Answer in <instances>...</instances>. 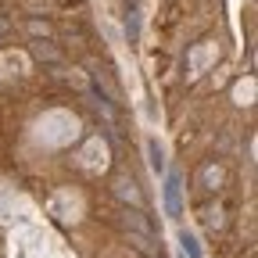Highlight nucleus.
Masks as SVG:
<instances>
[{"mask_svg":"<svg viewBox=\"0 0 258 258\" xmlns=\"http://www.w3.org/2000/svg\"><path fill=\"white\" fill-rule=\"evenodd\" d=\"M122 226L129 233H137V237H154V226L144 219L140 208H122Z\"/></svg>","mask_w":258,"mask_h":258,"instance_id":"nucleus-1","label":"nucleus"},{"mask_svg":"<svg viewBox=\"0 0 258 258\" xmlns=\"http://www.w3.org/2000/svg\"><path fill=\"white\" fill-rule=\"evenodd\" d=\"M165 212H169L172 219L183 215V194H179V176H176V172L165 179Z\"/></svg>","mask_w":258,"mask_h":258,"instance_id":"nucleus-2","label":"nucleus"},{"mask_svg":"<svg viewBox=\"0 0 258 258\" xmlns=\"http://www.w3.org/2000/svg\"><path fill=\"white\" fill-rule=\"evenodd\" d=\"M115 194H118L122 201H129L133 208H140V201H144V198H140V190H137V183H133V179H125V176L115 179Z\"/></svg>","mask_w":258,"mask_h":258,"instance_id":"nucleus-3","label":"nucleus"},{"mask_svg":"<svg viewBox=\"0 0 258 258\" xmlns=\"http://www.w3.org/2000/svg\"><path fill=\"white\" fill-rule=\"evenodd\" d=\"M179 244H183V258H205L201 254V244H198V237H194V233H179Z\"/></svg>","mask_w":258,"mask_h":258,"instance_id":"nucleus-4","label":"nucleus"},{"mask_svg":"<svg viewBox=\"0 0 258 258\" xmlns=\"http://www.w3.org/2000/svg\"><path fill=\"white\" fill-rule=\"evenodd\" d=\"M147 154H151V169H154V176H161V172H165V154H161L158 140H147Z\"/></svg>","mask_w":258,"mask_h":258,"instance_id":"nucleus-5","label":"nucleus"},{"mask_svg":"<svg viewBox=\"0 0 258 258\" xmlns=\"http://www.w3.org/2000/svg\"><path fill=\"white\" fill-rule=\"evenodd\" d=\"M32 54H36L40 61H61V54H57L54 47H47V43H40V40H36V43H32Z\"/></svg>","mask_w":258,"mask_h":258,"instance_id":"nucleus-6","label":"nucleus"},{"mask_svg":"<svg viewBox=\"0 0 258 258\" xmlns=\"http://www.w3.org/2000/svg\"><path fill=\"white\" fill-rule=\"evenodd\" d=\"M25 29L32 32V36H50V22H36V18H32Z\"/></svg>","mask_w":258,"mask_h":258,"instance_id":"nucleus-7","label":"nucleus"},{"mask_svg":"<svg viewBox=\"0 0 258 258\" xmlns=\"http://www.w3.org/2000/svg\"><path fill=\"white\" fill-rule=\"evenodd\" d=\"M125 32H129V40H137V36H140V18H137V15H129V18H125Z\"/></svg>","mask_w":258,"mask_h":258,"instance_id":"nucleus-8","label":"nucleus"},{"mask_svg":"<svg viewBox=\"0 0 258 258\" xmlns=\"http://www.w3.org/2000/svg\"><path fill=\"white\" fill-rule=\"evenodd\" d=\"M11 32V18H0V36H8Z\"/></svg>","mask_w":258,"mask_h":258,"instance_id":"nucleus-9","label":"nucleus"}]
</instances>
